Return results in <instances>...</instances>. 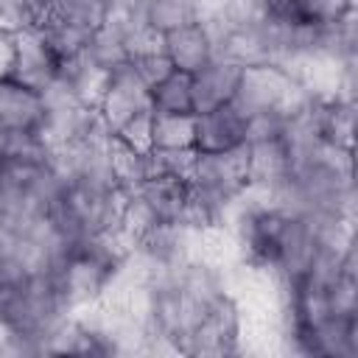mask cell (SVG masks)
Wrapping results in <instances>:
<instances>
[{
  "mask_svg": "<svg viewBox=\"0 0 358 358\" xmlns=\"http://www.w3.org/2000/svg\"><path fill=\"white\" fill-rule=\"evenodd\" d=\"M243 327H246V310L241 299L229 291L218 296L179 338V355H241L243 347Z\"/></svg>",
  "mask_w": 358,
  "mask_h": 358,
  "instance_id": "cell-1",
  "label": "cell"
},
{
  "mask_svg": "<svg viewBox=\"0 0 358 358\" xmlns=\"http://www.w3.org/2000/svg\"><path fill=\"white\" fill-rule=\"evenodd\" d=\"M98 112H101L103 123L112 129V134L120 126H126L129 120H134L137 115L151 112L148 87L140 81V76L134 73V67L129 62L109 73L106 90H103V95L98 101Z\"/></svg>",
  "mask_w": 358,
  "mask_h": 358,
  "instance_id": "cell-2",
  "label": "cell"
},
{
  "mask_svg": "<svg viewBox=\"0 0 358 358\" xmlns=\"http://www.w3.org/2000/svg\"><path fill=\"white\" fill-rule=\"evenodd\" d=\"M246 143V115L235 103L193 115V148L199 154L229 151Z\"/></svg>",
  "mask_w": 358,
  "mask_h": 358,
  "instance_id": "cell-3",
  "label": "cell"
},
{
  "mask_svg": "<svg viewBox=\"0 0 358 358\" xmlns=\"http://www.w3.org/2000/svg\"><path fill=\"white\" fill-rule=\"evenodd\" d=\"M56 73H59V59L50 53L39 28L14 34V67L8 78L42 92L56 78Z\"/></svg>",
  "mask_w": 358,
  "mask_h": 358,
  "instance_id": "cell-4",
  "label": "cell"
},
{
  "mask_svg": "<svg viewBox=\"0 0 358 358\" xmlns=\"http://www.w3.org/2000/svg\"><path fill=\"white\" fill-rule=\"evenodd\" d=\"M238 64L227 62V59H213L207 62L201 70H196L190 76V90H193V115L199 112H210L215 106L232 103L235 90H238V78H241Z\"/></svg>",
  "mask_w": 358,
  "mask_h": 358,
  "instance_id": "cell-5",
  "label": "cell"
},
{
  "mask_svg": "<svg viewBox=\"0 0 358 358\" xmlns=\"http://www.w3.org/2000/svg\"><path fill=\"white\" fill-rule=\"evenodd\" d=\"M45 123V101L36 90L3 78L0 81V126L8 131H39Z\"/></svg>",
  "mask_w": 358,
  "mask_h": 358,
  "instance_id": "cell-6",
  "label": "cell"
},
{
  "mask_svg": "<svg viewBox=\"0 0 358 358\" xmlns=\"http://www.w3.org/2000/svg\"><path fill=\"white\" fill-rule=\"evenodd\" d=\"M162 50L171 59L173 70H182L190 76L215 59L213 39L201 22H190V25H182L176 31L162 34Z\"/></svg>",
  "mask_w": 358,
  "mask_h": 358,
  "instance_id": "cell-7",
  "label": "cell"
},
{
  "mask_svg": "<svg viewBox=\"0 0 358 358\" xmlns=\"http://www.w3.org/2000/svg\"><path fill=\"white\" fill-rule=\"evenodd\" d=\"M246 157H249V185L260 190L274 187L291 171V157H288L282 137L246 143Z\"/></svg>",
  "mask_w": 358,
  "mask_h": 358,
  "instance_id": "cell-8",
  "label": "cell"
},
{
  "mask_svg": "<svg viewBox=\"0 0 358 358\" xmlns=\"http://www.w3.org/2000/svg\"><path fill=\"white\" fill-rule=\"evenodd\" d=\"M266 14L294 20V22L330 25L355 14V0H268Z\"/></svg>",
  "mask_w": 358,
  "mask_h": 358,
  "instance_id": "cell-9",
  "label": "cell"
},
{
  "mask_svg": "<svg viewBox=\"0 0 358 358\" xmlns=\"http://www.w3.org/2000/svg\"><path fill=\"white\" fill-rule=\"evenodd\" d=\"M39 34L48 42L50 53L59 62H64V59H76V56H81L87 50L90 36H92V28L76 25V22L62 20V17H53V14H45L42 22H39Z\"/></svg>",
  "mask_w": 358,
  "mask_h": 358,
  "instance_id": "cell-10",
  "label": "cell"
},
{
  "mask_svg": "<svg viewBox=\"0 0 358 358\" xmlns=\"http://www.w3.org/2000/svg\"><path fill=\"white\" fill-rule=\"evenodd\" d=\"M151 95V112L154 115H193V90H190V73L173 70L159 84L148 90Z\"/></svg>",
  "mask_w": 358,
  "mask_h": 358,
  "instance_id": "cell-11",
  "label": "cell"
},
{
  "mask_svg": "<svg viewBox=\"0 0 358 358\" xmlns=\"http://www.w3.org/2000/svg\"><path fill=\"white\" fill-rule=\"evenodd\" d=\"M109 162H112L115 182L123 190H134L145 179H151V151H137L120 143L117 137H112L109 143Z\"/></svg>",
  "mask_w": 358,
  "mask_h": 358,
  "instance_id": "cell-12",
  "label": "cell"
},
{
  "mask_svg": "<svg viewBox=\"0 0 358 358\" xmlns=\"http://www.w3.org/2000/svg\"><path fill=\"white\" fill-rule=\"evenodd\" d=\"M84 56H87L95 67H101V70H106V73L117 70L120 64H126V62H129L126 34H123L120 28L109 25V22H101V25L92 31V36H90V45H87Z\"/></svg>",
  "mask_w": 358,
  "mask_h": 358,
  "instance_id": "cell-13",
  "label": "cell"
},
{
  "mask_svg": "<svg viewBox=\"0 0 358 358\" xmlns=\"http://www.w3.org/2000/svg\"><path fill=\"white\" fill-rule=\"evenodd\" d=\"M53 148L39 131H8L0 134V159H17V162H50Z\"/></svg>",
  "mask_w": 358,
  "mask_h": 358,
  "instance_id": "cell-14",
  "label": "cell"
},
{
  "mask_svg": "<svg viewBox=\"0 0 358 358\" xmlns=\"http://www.w3.org/2000/svg\"><path fill=\"white\" fill-rule=\"evenodd\" d=\"M143 20L157 34H168L196 22V3L193 0H148L143 8Z\"/></svg>",
  "mask_w": 358,
  "mask_h": 358,
  "instance_id": "cell-15",
  "label": "cell"
},
{
  "mask_svg": "<svg viewBox=\"0 0 358 358\" xmlns=\"http://www.w3.org/2000/svg\"><path fill=\"white\" fill-rule=\"evenodd\" d=\"M154 148H193V115H151Z\"/></svg>",
  "mask_w": 358,
  "mask_h": 358,
  "instance_id": "cell-16",
  "label": "cell"
},
{
  "mask_svg": "<svg viewBox=\"0 0 358 358\" xmlns=\"http://www.w3.org/2000/svg\"><path fill=\"white\" fill-rule=\"evenodd\" d=\"M196 162V148H151V176H173V179H190Z\"/></svg>",
  "mask_w": 358,
  "mask_h": 358,
  "instance_id": "cell-17",
  "label": "cell"
},
{
  "mask_svg": "<svg viewBox=\"0 0 358 358\" xmlns=\"http://www.w3.org/2000/svg\"><path fill=\"white\" fill-rule=\"evenodd\" d=\"M282 129H285V115L280 109H266V112L246 115V143L282 137Z\"/></svg>",
  "mask_w": 358,
  "mask_h": 358,
  "instance_id": "cell-18",
  "label": "cell"
},
{
  "mask_svg": "<svg viewBox=\"0 0 358 358\" xmlns=\"http://www.w3.org/2000/svg\"><path fill=\"white\" fill-rule=\"evenodd\" d=\"M129 64L134 67V73L140 76V81L151 90L154 84H159L165 76L173 73V64L171 59L165 56V50H154V53H140V56H131Z\"/></svg>",
  "mask_w": 358,
  "mask_h": 358,
  "instance_id": "cell-19",
  "label": "cell"
},
{
  "mask_svg": "<svg viewBox=\"0 0 358 358\" xmlns=\"http://www.w3.org/2000/svg\"><path fill=\"white\" fill-rule=\"evenodd\" d=\"M151 115L154 112H145V115H137L134 120H129L126 126H120L115 131V137L137 151H151L154 143H151Z\"/></svg>",
  "mask_w": 358,
  "mask_h": 358,
  "instance_id": "cell-20",
  "label": "cell"
},
{
  "mask_svg": "<svg viewBox=\"0 0 358 358\" xmlns=\"http://www.w3.org/2000/svg\"><path fill=\"white\" fill-rule=\"evenodd\" d=\"M14 67V34L0 31V81L11 76Z\"/></svg>",
  "mask_w": 358,
  "mask_h": 358,
  "instance_id": "cell-21",
  "label": "cell"
},
{
  "mask_svg": "<svg viewBox=\"0 0 358 358\" xmlns=\"http://www.w3.org/2000/svg\"><path fill=\"white\" fill-rule=\"evenodd\" d=\"M87 6H92V8H98V11H103V17H106V11L112 8V3L115 0H84Z\"/></svg>",
  "mask_w": 358,
  "mask_h": 358,
  "instance_id": "cell-22",
  "label": "cell"
},
{
  "mask_svg": "<svg viewBox=\"0 0 358 358\" xmlns=\"http://www.w3.org/2000/svg\"><path fill=\"white\" fill-rule=\"evenodd\" d=\"M53 3H59V0H42V6H45V11H48V8L53 6Z\"/></svg>",
  "mask_w": 358,
  "mask_h": 358,
  "instance_id": "cell-23",
  "label": "cell"
}]
</instances>
